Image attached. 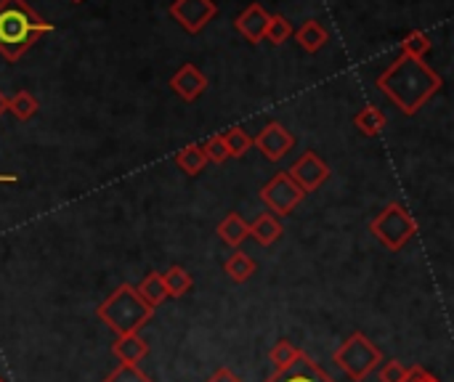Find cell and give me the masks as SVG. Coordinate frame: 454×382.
<instances>
[{
  "mask_svg": "<svg viewBox=\"0 0 454 382\" xmlns=\"http://www.w3.org/2000/svg\"><path fill=\"white\" fill-rule=\"evenodd\" d=\"M293 37L298 40V45H301L306 53H317V51H322V48L327 45V40H330L327 29H325L317 19L303 21V24L293 32Z\"/></svg>",
  "mask_w": 454,
  "mask_h": 382,
  "instance_id": "cell-14",
  "label": "cell"
},
{
  "mask_svg": "<svg viewBox=\"0 0 454 382\" xmlns=\"http://www.w3.org/2000/svg\"><path fill=\"white\" fill-rule=\"evenodd\" d=\"M136 290H138V295H141L154 311L168 300V290H165V282H162V274H160V271H149V274L141 279V285H138Z\"/></svg>",
  "mask_w": 454,
  "mask_h": 382,
  "instance_id": "cell-19",
  "label": "cell"
},
{
  "mask_svg": "<svg viewBox=\"0 0 454 382\" xmlns=\"http://www.w3.org/2000/svg\"><path fill=\"white\" fill-rule=\"evenodd\" d=\"M431 35L428 32H423V29H412V32H407L404 35V40H402V53H407V56H415V58H423L428 51H431Z\"/></svg>",
  "mask_w": 454,
  "mask_h": 382,
  "instance_id": "cell-23",
  "label": "cell"
},
{
  "mask_svg": "<svg viewBox=\"0 0 454 382\" xmlns=\"http://www.w3.org/2000/svg\"><path fill=\"white\" fill-rule=\"evenodd\" d=\"M333 362L338 364V370L354 382H364L383 362V351L364 335V332H354L348 335L338 351L333 354Z\"/></svg>",
  "mask_w": 454,
  "mask_h": 382,
  "instance_id": "cell-4",
  "label": "cell"
},
{
  "mask_svg": "<svg viewBox=\"0 0 454 382\" xmlns=\"http://www.w3.org/2000/svg\"><path fill=\"white\" fill-rule=\"evenodd\" d=\"M250 226V239H255L261 247H271L282 234H285V229H282V223H279V218L277 215H271V213H263V215H258L253 223H247Z\"/></svg>",
  "mask_w": 454,
  "mask_h": 382,
  "instance_id": "cell-15",
  "label": "cell"
},
{
  "mask_svg": "<svg viewBox=\"0 0 454 382\" xmlns=\"http://www.w3.org/2000/svg\"><path fill=\"white\" fill-rule=\"evenodd\" d=\"M96 316L114 332V335H136L146 327L154 316V308L138 295V290L122 282L109 298H104L96 308Z\"/></svg>",
  "mask_w": 454,
  "mask_h": 382,
  "instance_id": "cell-3",
  "label": "cell"
},
{
  "mask_svg": "<svg viewBox=\"0 0 454 382\" xmlns=\"http://www.w3.org/2000/svg\"><path fill=\"white\" fill-rule=\"evenodd\" d=\"M261 202L271 210V215H290L301 202H303V191L298 189V183L287 175V173H277L263 189H261Z\"/></svg>",
  "mask_w": 454,
  "mask_h": 382,
  "instance_id": "cell-6",
  "label": "cell"
},
{
  "mask_svg": "<svg viewBox=\"0 0 454 382\" xmlns=\"http://www.w3.org/2000/svg\"><path fill=\"white\" fill-rule=\"evenodd\" d=\"M253 146H255L269 162H279V160L295 146V136H293L282 122L271 120V122H266V125L261 128V133L253 138Z\"/></svg>",
  "mask_w": 454,
  "mask_h": 382,
  "instance_id": "cell-9",
  "label": "cell"
},
{
  "mask_svg": "<svg viewBox=\"0 0 454 382\" xmlns=\"http://www.w3.org/2000/svg\"><path fill=\"white\" fill-rule=\"evenodd\" d=\"M205 382H242V378H237L229 367H221V370H215Z\"/></svg>",
  "mask_w": 454,
  "mask_h": 382,
  "instance_id": "cell-30",
  "label": "cell"
},
{
  "mask_svg": "<svg viewBox=\"0 0 454 382\" xmlns=\"http://www.w3.org/2000/svg\"><path fill=\"white\" fill-rule=\"evenodd\" d=\"M298 354H301L298 346H293L290 340H279V343L269 351V362L274 364V370H285V367H290V364L298 359Z\"/></svg>",
  "mask_w": 454,
  "mask_h": 382,
  "instance_id": "cell-26",
  "label": "cell"
},
{
  "mask_svg": "<svg viewBox=\"0 0 454 382\" xmlns=\"http://www.w3.org/2000/svg\"><path fill=\"white\" fill-rule=\"evenodd\" d=\"M8 112H11L16 120L27 122V120H32V117L40 112V104H37V98H35L29 90H19V93H13V96L8 98Z\"/></svg>",
  "mask_w": 454,
  "mask_h": 382,
  "instance_id": "cell-22",
  "label": "cell"
},
{
  "mask_svg": "<svg viewBox=\"0 0 454 382\" xmlns=\"http://www.w3.org/2000/svg\"><path fill=\"white\" fill-rule=\"evenodd\" d=\"M404 382H442V380H439V378H434L431 372H426L423 367H412V370H410V378H407Z\"/></svg>",
  "mask_w": 454,
  "mask_h": 382,
  "instance_id": "cell-31",
  "label": "cell"
},
{
  "mask_svg": "<svg viewBox=\"0 0 454 382\" xmlns=\"http://www.w3.org/2000/svg\"><path fill=\"white\" fill-rule=\"evenodd\" d=\"M162 282H165L168 298H173V300L184 298V295L194 287V279H192V274H189L184 266H170V269L162 274Z\"/></svg>",
  "mask_w": 454,
  "mask_h": 382,
  "instance_id": "cell-21",
  "label": "cell"
},
{
  "mask_svg": "<svg viewBox=\"0 0 454 382\" xmlns=\"http://www.w3.org/2000/svg\"><path fill=\"white\" fill-rule=\"evenodd\" d=\"M293 24H290V19H285V16H279V13H271V19H269V27H266V37L263 40H269L271 45H285L290 37H293Z\"/></svg>",
  "mask_w": 454,
  "mask_h": 382,
  "instance_id": "cell-24",
  "label": "cell"
},
{
  "mask_svg": "<svg viewBox=\"0 0 454 382\" xmlns=\"http://www.w3.org/2000/svg\"><path fill=\"white\" fill-rule=\"evenodd\" d=\"M176 165L178 170H184L186 175H200L207 168V157L202 152V144H189L176 154Z\"/></svg>",
  "mask_w": 454,
  "mask_h": 382,
  "instance_id": "cell-20",
  "label": "cell"
},
{
  "mask_svg": "<svg viewBox=\"0 0 454 382\" xmlns=\"http://www.w3.org/2000/svg\"><path fill=\"white\" fill-rule=\"evenodd\" d=\"M229 149V157H245L253 149V138L242 130V128H231L226 133H221Z\"/></svg>",
  "mask_w": 454,
  "mask_h": 382,
  "instance_id": "cell-25",
  "label": "cell"
},
{
  "mask_svg": "<svg viewBox=\"0 0 454 382\" xmlns=\"http://www.w3.org/2000/svg\"><path fill=\"white\" fill-rule=\"evenodd\" d=\"M112 356L120 364L138 367V362H144L149 356V343L138 332L136 335H117V340L112 343Z\"/></svg>",
  "mask_w": 454,
  "mask_h": 382,
  "instance_id": "cell-13",
  "label": "cell"
},
{
  "mask_svg": "<svg viewBox=\"0 0 454 382\" xmlns=\"http://www.w3.org/2000/svg\"><path fill=\"white\" fill-rule=\"evenodd\" d=\"M266 382H335L311 356H306L303 351L298 354V359L285 367V370H277Z\"/></svg>",
  "mask_w": 454,
  "mask_h": 382,
  "instance_id": "cell-10",
  "label": "cell"
},
{
  "mask_svg": "<svg viewBox=\"0 0 454 382\" xmlns=\"http://www.w3.org/2000/svg\"><path fill=\"white\" fill-rule=\"evenodd\" d=\"M202 152H205L207 162H215V165H223V162L229 160V149H226V141H223L221 133L210 136V138L202 144Z\"/></svg>",
  "mask_w": 454,
  "mask_h": 382,
  "instance_id": "cell-27",
  "label": "cell"
},
{
  "mask_svg": "<svg viewBox=\"0 0 454 382\" xmlns=\"http://www.w3.org/2000/svg\"><path fill=\"white\" fill-rule=\"evenodd\" d=\"M104 382H152V378L146 375V372H141L138 367H133V364H120L117 370H112Z\"/></svg>",
  "mask_w": 454,
  "mask_h": 382,
  "instance_id": "cell-28",
  "label": "cell"
},
{
  "mask_svg": "<svg viewBox=\"0 0 454 382\" xmlns=\"http://www.w3.org/2000/svg\"><path fill=\"white\" fill-rule=\"evenodd\" d=\"M375 85L402 114L412 117L444 88V80L423 58L399 53L396 61L378 74Z\"/></svg>",
  "mask_w": 454,
  "mask_h": 382,
  "instance_id": "cell-1",
  "label": "cell"
},
{
  "mask_svg": "<svg viewBox=\"0 0 454 382\" xmlns=\"http://www.w3.org/2000/svg\"><path fill=\"white\" fill-rule=\"evenodd\" d=\"M53 24L35 13L24 0H0V56L19 61Z\"/></svg>",
  "mask_w": 454,
  "mask_h": 382,
  "instance_id": "cell-2",
  "label": "cell"
},
{
  "mask_svg": "<svg viewBox=\"0 0 454 382\" xmlns=\"http://www.w3.org/2000/svg\"><path fill=\"white\" fill-rule=\"evenodd\" d=\"M8 109V98L3 96V90H0V117H3V112Z\"/></svg>",
  "mask_w": 454,
  "mask_h": 382,
  "instance_id": "cell-32",
  "label": "cell"
},
{
  "mask_svg": "<svg viewBox=\"0 0 454 382\" xmlns=\"http://www.w3.org/2000/svg\"><path fill=\"white\" fill-rule=\"evenodd\" d=\"M207 77H205V72H200L194 64H184L173 77H170V88H173V93H178L184 101H197L205 90H207Z\"/></svg>",
  "mask_w": 454,
  "mask_h": 382,
  "instance_id": "cell-12",
  "label": "cell"
},
{
  "mask_svg": "<svg viewBox=\"0 0 454 382\" xmlns=\"http://www.w3.org/2000/svg\"><path fill=\"white\" fill-rule=\"evenodd\" d=\"M354 125L359 128L362 136L375 138V136H380L383 128H386V114H383V109H378V106H362V109L354 114Z\"/></svg>",
  "mask_w": 454,
  "mask_h": 382,
  "instance_id": "cell-17",
  "label": "cell"
},
{
  "mask_svg": "<svg viewBox=\"0 0 454 382\" xmlns=\"http://www.w3.org/2000/svg\"><path fill=\"white\" fill-rule=\"evenodd\" d=\"M215 234H218L229 247H239L245 239H250V226H247V221H245L239 213H229V215L218 223Z\"/></svg>",
  "mask_w": 454,
  "mask_h": 382,
  "instance_id": "cell-16",
  "label": "cell"
},
{
  "mask_svg": "<svg viewBox=\"0 0 454 382\" xmlns=\"http://www.w3.org/2000/svg\"><path fill=\"white\" fill-rule=\"evenodd\" d=\"M370 231L375 234V239H378L386 250L399 253V250H404V247L415 239V234H418V221L412 218V213H410L404 205L391 202V205H386V207L370 221Z\"/></svg>",
  "mask_w": 454,
  "mask_h": 382,
  "instance_id": "cell-5",
  "label": "cell"
},
{
  "mask_svg": "<svg viewBox=\"0 0 454 382\" xmlns=\"http://www.w3.org/2000/svg\"><path fill=\"white\" fill-rule=\"evenodd\" d=\"M269 19L271 13L261 5V3H250L237 19H234V29L253 45L263 43L266 37V27H269Z\"/></svg>",
  "mask_w": 454,
  "mask_h": 382,
  "instance_id": "cell-11",
  "label": "cell"
},
{
  "mask_svg": "<svg viewBox=\"0 0 454 382\" xmlns=\"http://www.w3.org/2000/svg\"><path fill=\"white\" fill-rule=\"evenodd\" d=\"M378 378H380V382H404L410 378V367L402 364L399 359H391L380 367Z\"/></svg>",
  "mask_w": 454,
  "mask_h": 382,
  "instance_id": "cell-29",
  "label": "cell"
},
{
  "mask_svg": "<svg viewBox=\"0 0 454 382\" xmlns=\"http://www.w3.org/2000/svg\"><path fill=\"white\" fill-rule=\"evenodd\" d=\"M0 382H5V380H3V378H0Z\"/></svg>",
  "mask_w": 454,
  "mask_h": 382,
  "instance_id": "cell-34",
  "label": "cell"
},
{
  "mask_svg": "<svg viewBox=\"0 0 454 382\" xmlns=\"http://www.w3.org/2000/svg\"><path fill=\"white\" fill-rule=\"evenodd\" d=\"M287 175L298 183L303 194L317 191L327 178H330V165L317 154V152H303L287 170Z\"/></svg>",
  "mask_w": 454,
  "mask_h": 382,
  "instance_id": "cell-7",
  "label": "cell"
},
{
  "mask_svg": "<svg viewBox=\"0 0 454 382\" xmlns=\"http://www.w3.org/2000/svg\"><path fill=\"white\" fill-rule=\"evenodd\" d=\"M72 3H82V0H72Z\"/></svg>",
  "mask_w": 454,
  "mask_h": 382,
  "instance_id": "cell-33",
  "label": "cell"
},
{
  "mask_svg": "<svg viewBox=\"0 0 454 382\" xmlns=\"http://www.w3.org/2000/svg\"><path fill=\"white\" fill-rule=\"evenodd\" d=\"M255 269H258V266H255V261H253L247 253H242V250L231 253V255L226 258V263H223L226 277H229L231 282H237V285H242V282L253 279Z\"/></svg>",
  "mask_w": 454,
  "mask_h": 382,
  "instance_id": "cell-18",
  "label": "cell"
},
{
  "mask_svg": "<svg viewBox=\"0 0 454 382\" xmlns=\"http://www.w3.org/2000/svg\"><path fill=\"white\" fill-rule=\"evenodd\" d=\"M168 11L186 32L197 35L213 21V16L218 13V5L213 0H173Z\"/></svg>",
  "mask_w": 454,
  "mask_h": 382,
  "instance_id": "cell-8",
  "label": "cell"
}]
</instances>
